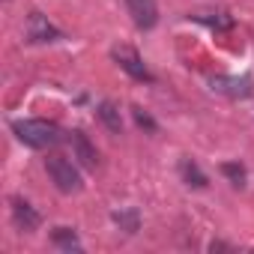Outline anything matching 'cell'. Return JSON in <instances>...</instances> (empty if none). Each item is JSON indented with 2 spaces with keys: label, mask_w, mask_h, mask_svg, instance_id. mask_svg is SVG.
<instances>
[{
  "label": "cell",
  "mask_w": 254,
  "mask_h": 254,
  "mask_svg": "<svg viewBox=\"0 0 254 254\" xmlns=\"http://www.w3.org/2000/svg\"><path fill=\"white\" fill-rule=\"evenodd\" d=\"M12 135L33 147V150H48V147H57L63 132H60V126L51 123V120H36V117H27V120H15L12 123Z\"/></svg>",
  "instance_id": "1"
},
{
  "label": "cell",
  "mask_w": 254,
  "mask_h": 254,
  "mask_svg": "<svg viewBox=\"0 0 254 254\" xmlns=\"http://www.w3.org/2000/svg\"><path fill=\"white\" fill-rule=\"evenodd\" d=\"M111 57H114V63L129 75L132 81H141V84H153L156 81V75L150 72V66L144 63V57L132 48V45H117L114 51H111Z\"/></svg>",
  "instance_id": "2"
},
{
  "label": "cell",
  "mask_w": 254,
  "mask_h": 254,
  "mask_svg": "<svg viewBox=\"0 0 254 254\" xmlns=\"http://www.w3.org/2000/svg\"><path fill=\"white\" fill-rule=\"evenodd\" d=\"M45 171H48L51 183H54V186H57L63 194L81 191V174H78V168H75L69 159H60V156H54V159H48V162H45Z\"/></svg>",
  "instance_id": "3"
},
{
  "label": "cell",
  "mask_w": 254,
  "mask_h": 254,
  "mask_svg": "<svg viewBox=\"0 0 254 254\" xmlns=\"http://www.w3.org/2000/svg\"><path fill=\"white\" fill-rule=\"evenodd\" d=\"M24 36H27V42H57V39H63V33H60L42 12H30V15H27Z\"/></svg>",
  "instance_id": "4"
},
{
  "label": "cell",
  "mask_w": 254,
  "mask_h": 254,
  "mask_svg": "<svg viewBox=\"0 0 254 254\" xmlns=\"http://www.w3.org/2000/svg\"><path fill=\"white\" fill-rule=\"evenodd\" d=\"M209 87H212L215 93L230 96V99H245V96L254 93L251 78H236V75H212V78H209Z\"/></svg>",
  "instance_id": "5"
},
{
  "label": "cell",
  "mask_w": 254,
  "mask_h": 254,
  "mask_svg": "<svg viewBox=\"0 0 254 254\" xmlns=\"http://www.w3.org/2000/svg\"><path fill=\"white\" fill-rule=\"evenodd\" d=\"M126 9H129L135 27H141V30H153L159 24V6H156V0H126Z\"/></svg>",
  "instance_id": "6"
},
{
  "label": "cell",
  "mask_w": 254,
  "mask_h": 254,
  "mask_svg": "<svg viewBox=\"0 0 254 254\" xmlns=\"http://www.w3.org/2000/svg\"><path fill=\"white\" fill-rule=\"evenodd\" d=\"M72 153L84 168H96L99 165V150L90 144V138L84 132H72Z\"/></svg>",
  "instance_id": "7"
},
{
  "label": "cell",
  "mask_w": 254,
  "mask_h": 254,
  "mask_svg": "<svg viewBox=\"0 0 254 254\" xmlns=\"http://www.w3.org/2000/svg\"><path fill=\"white\" fill-rule=\"evenodd\" d=\"M12 218H15V224L21 227V230H36L39 227V212L27 203V200H21V197H15L12 200Z\"/></svg>",
  "instance_id": "8"
},
{
  "label": "cell",
  "mask_w": 254,
  "mask_h": 254,
  "mask_svg": "<svg viewBox=\"0 0 254 254\" xmlns=\"http://www.w3.org/2000/svg\"><path fill=\"white\" fill-rule=\"evenodd\" d=\"M96 117L102 120V126H105L108 132H114V135H120V132H123V117H120V108H117L114 102H99Z\"/></svg>",
  "instance_id": "9"
},
{
  "label": "cell",
  "mask_w": 254,
  "mask_h": 254,
  "mask_svg": "<svg viewBox=\"0 0 254 254\" xmlns=\"http://www.w3.org/2000/svg\"><path fill=\"white\" fill-rule=\"evenodd\" d=\"M180 177H183L186 186H191V189H206V186H209L206 174H203L191 159H183V162H180Z\"/></svg>",
  "instance_id": "10"
},
{
  "label": "cell",
  "mask_w": 254,
  "mask_h": 254,
  "mask_svg": "<svg viewBox=\"0 0 254 254\" xmlns=\"http://www.w3.org/2000/svg\"><path fill=\"white\" fill-rule=\"evenodd\" d=\"M51 239H54V245H57V248H63V251H81L78 233H75L72 227H54Z\"/></svg>",
  "instance_id": "11"
},
{
  "label": "cell",
  "mask_w": 254,
  "mask_h": 254,
  "mask_svg": "<svg viewBox=\"0 0 254 254\" xmlns=\"http://www.w3.org/2000/svg\"><path fill=\"white\" fill-rule=\"evenodd\" d=\"M114 221H117L120 230H126V233H138V227H141L138 209H120V212H114Z\"/></svg>",
  "instance_id": "12"
},
{
  "label": "cell",
  "mask_w": 254,
  "mask_h": 254,
  "mask_svg": "<svg viewBox=\"0 0 254 254\" xmlns=\"http://www.w3.org/2000/svg\"><path fill=\"white\" fill-rule=\"evenodd\" d=\"M221 174H224L236 189H242L245 180H248V171H245V165H239V162H224V165H221Z\"/></svg>",
  "instance_id": "13"
},
{
  "label": "cell",
  "mask_w": 254,
  "mask_h": 254,
  "mask_svg": "<svg viewBox=\"0 0 254 254\" xmlns=\"http://www.w3.org/2000/svg\"><path fill=\"white\" fill-rule=\"evenodd\" d=\"M132 117H135V123L141 126V129H147V132H156V129H159L156 120H153L147 111H141V108H132Z\"/></svg>",
  "instance_id": "14"
},
{
  "label": "cell",
  "mask_w": 254,
  "mask_h": 254,
  "mask_svg": "<svg viewBox=\"0 0 254 254\" xmlns=\"http://www.w3.org/2000/svg\"><path fill=\"white\" fill-rule=\"evenodd\" d=\"M200 21L209 24V27H215V30H230L233 27V18L227 12H215V18H200Z\"/></svg>",
  "instance_id": "15"
}]
</instances>
